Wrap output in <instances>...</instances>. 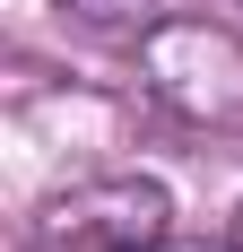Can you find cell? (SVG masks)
<instances>
[{
  "instance_id": "2",
  "label": "cell",
  "mask_w": 243,
  "mask_h": 252,
  "mask_svg": "<svg viewBox=\"0 0 243 252\" xmlns=\"http://www.w3.org/2000/svg\"><path fill=\"white\" fill-rule=\"evenodd\" d=\"M174 235V200L148 174H96L44 209V244L61 252H148Z\"/></svg>"
},
{
  "instance_id": "4",
  "label": "cell",
  "mask_w": 243,
  "mask_h": 252,
  "mask_svg": "<svg viewBox=\"0 0 243 252\" xmlns=\"http://www.w3.org/2000/svg\"><path fill=\"white\" fill-rule=\"evenodd\" d=\"M148 252H243V244H174L165 235V244H148Z\"/></svg>"
},
{
  "instance_id": "1",
  "label": "cell",
  "mask_w": 243,
  "mask_h": 252,
  "mask_svg": "<svg viewBox=\"0 0 243 252\" xmlns=\"http://www.w3.org/2000/svg\"><path fill=\"white\" fill-rule=\"evenodd\" d=\"M139 78L174 122L191 130H243V35L209 18H156L139 35Z\"/></svg>"
},
{
  "instance_id": "3",
  "label": "cell",
  "mask_w": 243,
  "mask_h": 252,
  "mask_svg": "<svg viewBox=\"0 0 243 252\" xmlns=\"http://www.w3.org/2000/svg\"><path fill=\"white\" fill-rule=\"evenodd\" d=\"M70 18H87V26H148L156 18V0H61Z\"/></svg>"
}]
</instances>
